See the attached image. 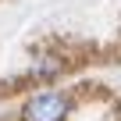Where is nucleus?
<instances>
[{"instance_id": "1", "label": "nucleus", "mask_w": 121, "mask_h": 121, "mask_svg": "<svg viewBox=\"0 0 121 121\" xmlns=\"http://www.w3.org/2000/svg\"><path fill=\"white\" fill-rule=\"evenodd\" d=\"M25 121H68L71 114V100L57 89H46V93H36L29 103H25Z\"/></svg>"}]
</instances>
